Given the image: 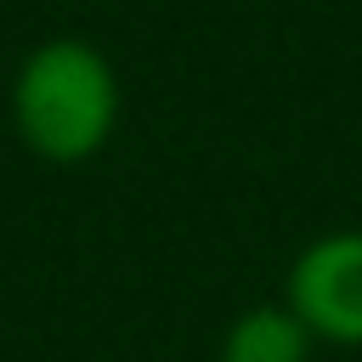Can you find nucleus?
I'll use <instances>...</instances> for the list:
<instances>
[{
    "label": "nucleus",
    "mask_w": 362,
    "mask_h": 362,
    "mask_svg": "<svg viewBox=\"0 0 362 362\" xmlns=\"http://www.w3.org/2000/svg\"><path fill=\"white\" fill-rule=\"evenodd\" d=\"M11 124L45 164H85L119 130V74L74 34L34 45L11 79Z\"/></svg>",
    "instance_id": "f257e3e1"
},
{
    "label": "nucleus",
    "mask_w": 362,
    "mask_h": 362,
    "mask_svg": "<svg viewBox=\"0 0 362 362\" xmlns=\"http://www.w3.org/2000/svg\"><path fill=\"white\" fill-rule=\"evenodd\" d=\"M283 305L311 328L317 345H362V226L311 238L283 283Z\"/></svg>",
    "instance_id": "f03ea898"
},
{
    "label": "nucleus",
    "mask_w": 362,
    "mask_h": 362,
    "mask_svg": "<svg viewBox=\"0 0 362 362\" xmlns=\"http://www.w3.org/2000/svg\"><path fill=\"white\" fill-rule=\"evenodd\" d=\"M317 339L288 305H249L221 334V362H311Z\"/></svg>",
    "instance_id": "7ed1b4c3"
}]
</instances>
